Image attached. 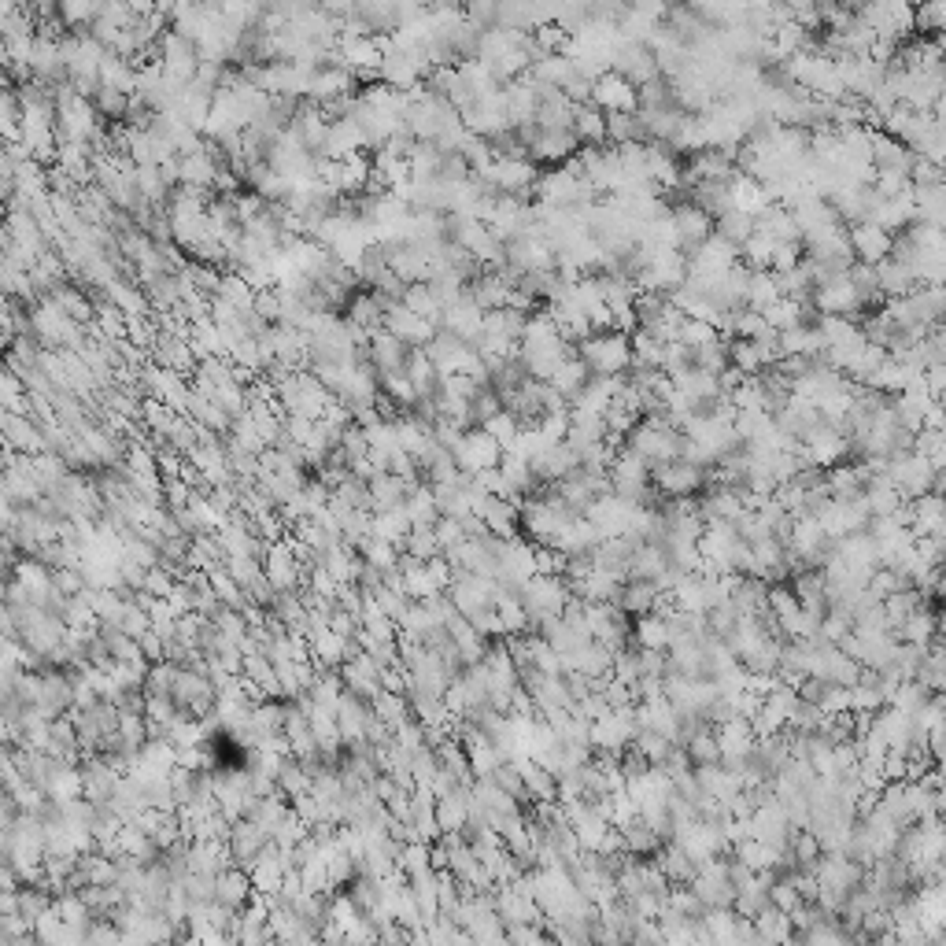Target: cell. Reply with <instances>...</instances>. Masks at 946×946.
Segmentation results:
<instances>
[{
	"label": "cell",
	"instance_id": "cell-1",
	"mask_svg": "<svg viewBox=\"0 0 946 946\" xmlns=\"http://www.w3.org/2000/svg\"><path fill=\"white\" fill-rule=\"evenodd\" d=\"M625 448L632 455H640L655 470V466H666V462H680V455H684V433L669 429L662 414H651V418H640V425L625 437Z\"/></svg>",
	"mask_w": 946,
	"mask_h": 946
},
{
	"label": "cell",
	"instance_id": "cell-2",
	"mask_svg": "<svg viewBox=\"0 0 946 946\" xmlns=\"http://www.w3.org/2000/svg\"><path fill=\"white\" fill-rule=\"evenodd\" d=\"M577 359L588 366L592 377H625L632 370L629 337H621V333H592L584 344H577Z\"/></svg>",
	"mask_w": 946,
	"mask_h": 946
},
{
	"label": "cell",
	"instance_id": "cell-3",
	"mask_svg": "<svg viewBox=\"0 0 946 946\" xmlns=\"http://www.w3.org/2000/svg\"><path fill=\"white\" fill-rule=\"evenodd\" d=\"M499 459H503V448L488 437L485 429H466L459 437V444L451 448V462L459 473H481V470H496Z\"/></svg>",
	"mask_w": 946,
	"mask_h": 946
},
{
	"label": "cell",
	"instance_id": "cell-4",
	"mask_svg": "<svg viewBox=\"0 0 946 946\" xmlns=\"http://www.w3.org/2000/svg\"><path fill=\"white\" fill-rule=\"evenodd\" d=\"M710 470V466H706ZM706 470L703 466H692V462H666V466H655L651 470V485L662 499H680V496H699L706 488Z\"/></svg>",
	"mask_w": 946,
	"mask_h": 946
},
{
	"label": "cell",
	"instance_id": "cell-5",
	"mask_svg": "<svg viewBox=\"0 0 946 946\" xmlns=\"http://www.w3.org/2000/svg\"><path fill=\"white\" fill-rule=\"evenodd\" d=\"M610 71L618 74V78H625L629 85L651 82V78H658L655 52L647 49L643 41H621L618 49H614V56H610Z\"/></svg>",
	"mask_w": 946,
	"mask_h": 946
},
{
	"label": "cell",
	"instance_id": "cell-6",
	"mask_svg": "<svg viewBox=\"0 0 946 946\" xmlns=\"http://www.w3.org/2000/svg\"><path fill=\"white\" fill-rule=\"evenodd\" d=\"M802 455H806V462L817 466V470H832V466L850 459V440L843 437V433H836L832 425L821 422L810 437L802 440Z\"/></svg>",
	"mask_w": 946,
	"mask_h": 946
},
{
	"label": "cell",
	"instance_id": "cell-7",
	"mask_svg": "<svg viewBox=\"0 0 946 946\" xmlns=\"http://www.w3.org/2000/svg\"><path fill=\"white\" fill-rule=\"evenodd\" d=\"M577 137H573V130H536V137L529 141V148H525V159L533 163V167H562L570 156H577Z\"/></svg>",
	"mask_w": 946,
	"mask_h": 946
},
{
	"label": "cell",
	"instance_id": "cell-8",
	"mask_svg": "<svg viewBox=\"0 0 946 946\" xmlns=\"http://www.w3.org/2000/svg\"><path fill=\"white\" fill-rule=\"evenodd\" d=\"M267 847H270V836L263 828H255L252 821H237V825H230V832H226V854H230L233 869H244V873H248Z\"/></svg>",
	"mask_w": 946,
	"mask_h": 946
},
{
	"label": "cell",
	"instance_id": "cell-9",
	"mask_svg": "<svg viewBox=\"0 0 946 946\" xmlns=\"http://www.w3.org/2000/svg\"><path fill=\"white\" fill-rule=\"evenodd\" d=\"M592 108H599L603 115H629L636 111V85H629L614 71L599 74L592 82Z\"/></svg>",
	"mask_w": 946,
	"mask_h": 946
},
{
	"label": "cell",
	"instance_id": "cell-10",
	"mask_svg": "<svg viewBox=\"0 0 946 946\" xmlns=\"http://www.w3.org/2000/svg\"><path fill=\"white\" fill-rule=\"evenodd\" d=\"M847 241H850V252H854V263H865V267H876V263H884L887 255H891V233L880 230V226H873V222H858V226H850L847 230Z\"/></svg>",
	"mask_w": 946,
	"mask_h": 946
},
{
	"label": "cell",
	"instance_id": "cell-11",
	"mask_svg": "<svg viewBox=\"0 0 946 946\" xmlns=\"http://www.w3.org/2000/svg\"><path fill=\"white\" fill-rule=\"evenodd\" d=\"M669 215H673V226H677L680 252H684V259H688V255H692L703 241H710V237H714V219H710V215H703L699 207L680 204V207H673Z\"/></svg>",
	"mask_w": 946,
	"mask_h": 946
},
{
	"label": "cell",
	"instance_id": "cell-12",
	"mask_svg": "<svg viewBox=\"0 0 946 946\" xmlns=\"http://www.w3.org/2000/svg\"><path fill=\"white\" fill-rule=\"evenodd\" d=\"M529 466H533L540 485H558L562 477H570L573 470H581V459H577V451H573L570 444H551V448L540 451Z\"/></svg>",
	"mask_w": 946,
	"mask_h": 946
},
{
	"label": "cell",
	"instance_id": "cell-13",
	"mask_svg": "<svg viewBox=\"0 0 946 946\" xmlns=\"http://www.w3.org/2000/svg\"><path fill=\"white\" fill-rule=\"evenodd\" d=\"M255 898L252 891V880H248V873L244 869H222L219 876H215V906H222L226 913H241L248 902Z\"/></svg>",
	"mask_w": 946,
	"mask_h": 946
},
{
	"label": "cell",
	"instance_id": "cell-14",
	"mask_svg": "<svg viewBox=\"0 0 946 946\" xmlns=\"http://www.w3.org/2000/svg\"><path fill=\"white\" fill-rule=\"evenodd\" d=\"M481 311L462 296L459 304H451V307H444V315H440V329L444 333H451L455 340H462V344H477L481 340Z\"/></svg>",
	"mask_w": 946,
	"mask_h": 946
},
{
	"label": "cell",
	"instance_id": "cell-15",
	"mask_svg": "<svg viewBox=\"0 0 946 946\" xmlns=\"http://www.w3.org/2000/svg\"><path fill=\"white\" fill-rule=\"evenodd\" d=\"M518 769H522V788H525V799L529 806H544V802H558V780L555 773H547L544 765H536L533 758H522L518 762Z\"/></svg>",
	"mask_w": 946,
	"mask_h": 946
},
{
	"label": "cell",
	"instance_id": "cell-16",
	"mask_svg": "<svg viewBox=\"0 0 946 946\" xmlns=\"http://www.w3.org/2000/svg\"><path fill=\"white\" fill-rule=\"evenodd\" d=\"M869 159H873L876 170H898V174H906L913 163V152L902 145V141H895V137L873 130V137H869Z\"/></svg>",
	"mask_w": 946,
	"mask_h": 946
},
{
	"label": "cell",
	"instance_id": "cell-17",
	"mask_svg": "<svg viewBox=\"0 0 946 946\" xmlns=\"http://www.w3.org/2000/svg\"><path fill=\"white\" fill-rule=\"evenodd\" d=\"M658 599V584L651 581H621L618 595H614V607L625 614V618H643L655 610Z\"/></svg>",
	"mask_w": 946,
	"mask_h": 946
},
{
	"label": "cell",
	"instance_id": "cell-18",
	"mask_svg": "<svg viewBox=\"0 0 946 946\" xmlns=\"http://www.w3.org/2000/svg\"><path fill=\"white\" fill-rule=\"evenodd\" d=\"M448 640H451V647H455V655H459L462 669L477 666V662L485 658V651H488V640L477 629H473L466 618L451 621V625H448Z\"/></svg>",
	"mask_w": 946,
	"mask_h": 946
},
{
	"label": "cell",
	"instance_id": "cell-19",
	"mask_svg": "<svg viewBox=\"0 0 946 946\" xmlns=\"http://www.w3.org/2000/svg\"><path fill=\"white\" fill-rule=\"evenodd\" d=\"M910 507H913V529H910L913 540H921V536H943V533H946L943 496L910 499Z\"/></svg>",
	"mask_w": 946,
	"mask_h": 946
},
{
	"label": "cell",
	"instance_id": "cell-20",
	"mask_svg": "<svg viewBox=\"0 0 946 946\" xmlns=\"http://www.w3.org/2000/svg\"><path fill=\"white\" fill-rule=\"evenodd\" d=\"M873 270H876V285H880V296H884V300H902V296H910V292L917 289V278H913L902 263H895L891 255H887L884 263H876Z\"/></svg>",
	"mask_w": 946,
	"mask_h": 946
},
{
	"label": "cell",
	"instance_id": "cell-21",
	"mask_svg": "<svg viewBox=\"0 0 946 946\" xmlns=\"http://www.w3.org/2000/svg\"><path fill=\"white\" fill-rule=\"evenodd\" d=\"M629 643L640 647V651H666L669 647V625L666 618L658 614H643V618H632L629 625Z\"/></svg>",
	"mask_w": 946,
	"mask_h": 946
},
{
	"label": "cell",
	"instance_id": "cell-22",
	"mask_svg": "<svg viewBox=\"0 0 946 946\" xmlns=\"http://www.w3.org/2000/svg\"><path fill=\"white\" fill-rule=\"evenodd\" d=\"M570 130H573V137H577V145H581V148H603V145H607V115H603L599 108H592V104L577 108Z\"/></svg>",
	"mask_w": 946,
	"mask_h": 946
},
{
	"label": "cell",
	"instance_id": "cell-23",
	"mask_svg": "<svg viewBox=\"0 0 946 946\" xmlns=\"http://www.w3.org/2000/svg\"><path fill=\"white\" fill-rule=\"evenodd\" d=\"M669 570L666 562V551L658 544H636V551H632L629 558V581H651L658 584V577Z\"/></svg>",
	"mask_w": 946,
	"mask_h": 946
},
{
	"label": "cell",
	"instance_id": "cell-24",
	"mask_svg": "<svg viewBox=\"0 0 946 946\" xmlns=\"http://www.w3.org/2000/svg\"><path fill=\"white\" fill-rule=\"evenodd\" d=\"M525 329V315L510 311V307H499V311H485L481 318V337H496V340H510L518 344Z\"/></svg>",
	"mask_w": 946,
	"mask_h": 946
},
{
	"label": "cell",
	"instance_id": "cell-25",
	"mask_svg": "<svg viewBox=\"0 0 946 946\" xmlns=\"http://www.w3.org/2000/svg\"><path fill=\"white\" fill-rule=\"evenodd\" d=\"M943 215H946V189L943 185L913 189V222H924V226H939V230H943Z\"/></svg>",
	"mask_w": 946,
	"mask_h": 946
},
{
	"label": "cell",
	"instance_id": "cell-26",
	"mask_svg": "<svg viewBox=\"0 0 946 946\" xmlns=\"http://www.w3.org/2000/svg\"><path fill=\"white\" fill-rule=\"evenodd\" d=\"M588 377H592V374H588V366H584L581 359H566V363H562L555 374H551V381H547V385H551V389H555L558 396L566 400V407H570V403L577 400V392L588 385Z\"/></svg>",
	"mask_w": 946,
	"mask_h": 946
},
{
	"label": "cell",
	"instance_id": "cell-27",
	"mask_svg": "<svg viewBox=\"0 0 946 946\" xmlns=\"http://www.w3.org/2000/svg\"><path fill=\"white\" fill-rule=\"evenodd\" d=\"M688 204L699 207L710 219L725 215L728 207H732L728 204V182H695L692 189H688Z\"/></svg>",
	"mask_w": 946,
	"mask_h": 946
},
{
	"label": "cell",
	"instance_id": "cell-28",
	"mask_svg": "<svg viewBox=\"0 0 946 946\" xmlns=\"http://www.w3.org/2000/svg\"><path fill=\"white\" fill-rule=\"evenodd\" d=\"M747 311H758L762 315L765 307H773L780 300L777 289V274L773 270H751V281H747Z\"/></svg>",
	"mask_w": 946,
	"mask_h": 946
},
{
	"label": "cell",
	"instance_id": "cell-29",
	"mask_svg": "<svg viewBox=\"0 0 946 946\" xmlns=\"http://www.w3.org/2000/svg\"><path fill=\"white\" fill-rule=\"evenodd\" d=\"M754 233V219L747 215V211H736V207H728L725 215H717L714 219V237H721V241H728L732 248H740L747 237Z\"/></svg>",
	"mask_w": 946,
	"mask_h": 946
},
{
	"label": "cell",
	"instance_id": "cell-30",
	"mask_svg": "<svg viewBox=\"0 0 946 946\" xmlns=\"http://www.w3.org/2000/svg\"><path fill=\"white\" fill-rule=\"evenodd\" d=\"M403 510H407V522H411V529H433V525L440 522L437 499H433V488H429V485L418 488V492H414V496L403 503Z\"/></svg>",
	"mask_w": 946,
	"mask_h": 946
},
{
	"label": "cell",
	"instance_id": "cell-31",
	"mask_svg": "<svg viewBox=\"0 0 946 946\" xmlns=\"http://www.w3.org/2000/svg\"><path fill=\"white\" fill-rule=\"evenodd\" d=\"M769 429H773V414H765V411H736V418H732V433H736L740 444L762 440Z\"/></svg>",
	"mask_w": 946,
	"mask_h": 946
},
{
	"label": "cell",
	"instance_id": "cell-32",
	"mask_svg": "<svg viewBox=\"0 0 946 946\" xmlns=\"http://www.w3.org/2000/svg\"><path fill=\"white\" fill-rule=\"evenodd\" d=\"M684 754H688L692 769H703V765H721V751H717L714 728H703V732H695L692 740L684 743Z\"/></svg>",
	"mask_w": 946,
	"mask_h": 946
},
{
	"label": "cell",
	"instance_id": "cell-33",
	"mask_svg": "<svg viewBox=\"0 0 946 946\" xmlns=\"http://www.w3.org/2000/svg\"><path fill=\"white\" fill-rule=\"evenodd\" d=\"M946 30V0L917 4L913 8V37H932Z\"/></svg>",
	"mask_w": 946,
	"mask_h": 946
},
{
	"label": "cell",
	"instance_id": "cell-34",
	"mask_svg": "<svg viewBox=\"0 0 946 946\" xmlns=\"http://www.w3.org/2000/svg\"><path fill=\"white\" fill-rule=\"evenodd\" d=\"M773 237L765 233H751L747 241L740 244V263L747 270H769V259H773Z\"/></svg>",
	"mask_w": 946,
	"mask_h": 946
},
{
	"label": "cell",
	"instance_id": "cell-35",
	"mask_svg": "<svg viewBox=\"0 0 946 946\" xmlns=\"http://www.w3.org/2000/svg\"><path fill=\"white\" fill-rule=\"evenodd\" d=\"M692 366L695 370H703V374H721L728 366V340L717 337L714 344H706V348H695L692 352Z\"/></svg>",
	"mask_w": 946,
	"mask_h": 946
},
{
	"label": "cell",
	"instance_id": "cell-36",
	"mask_svg": "<svg viewBox=\"0 0 946 946\" xmlns=\"http://www.w3.org/2000/svg\"><path fill=\"white\" fill-rule=\"evenodd\" d=\"M728 366H736L743 377H758L765 374L762 363H758V352H754L751 340H728Z\"/></svg>",
	"mask_w": 946,
	"mask_h": 946
},
{
	"label": "cell",
	"instance_id": "cell-37",
	"mask_svg": "<svg viewBox=\"0 0 946 946\" xmlns=\"http://www.w3.org/2000/svg\"><path fill=\"white\" fill-rule=\"evenodd\" d=\"M481 429H485L488 437L496 440L499 448H503V451H510V448H514V440H518V429H522V425L514 422V414L499 411L496 418H488V422L481 425Z\"/></svg>",
	"mask_w": 946,
	"mask_h": 946
},
{
	"label": "cell",
	"instance_id": "cell-38",
	"mask_svg": "<svg viewBox=\"0 0 946 946\" xmlns=\"http://www.w3.org/2000/svg\"><path fill=\"white\" fill-rule=\"evenodd\" d=\"M802 241H780L773 244V259H769V270L773 274H788V270L802 267Z\"/></svg>",
	"mask_w": 946,
	"mask_h": 946
},
{
	"label": "cell",
	"instance_id": "cell-39",
	"mask_svg": "<svg viewBox=\"0 0 946 946\" xmlns=\"http://www.w3.org/2000/svg\"><path fill=\"white\" fill-rule=\"evenodd\" d=\"M499 411H503V403H499V392H496V389H481L477 396H473V403H470L473 429H481V425H485L488 418H496Z\"/></svg>",
	"mask_w": 946,
	"mask_h": 946
},
{
	"label": "cell",
	"instance_id": "cell-40",
	"mask_svg": "<svg viewBox=\"0 0 946 946\" xmlns=\"http://www.w3.org/2000/svg\"><path fill=\"white\" fill-rule=\"evenodd\" d=\"M728 400H732V407H736V411H765V396H762L758 377H747V381H743L740 389L732 392Z\"/></svg>",
	"mask_w": 946,
	"mask_h": 946
},
{
	"label": "cell",
	"instance_id": "cell-41",
	"mask_svg": "<svg viewBox=\"0 0 946 946\" xmlns=\"http://www.w3.org/2000/svg\"><path fill=\"white\" fill-rule=\"evenodd\" d=\"M717 337H721V333H717L714 326H706V322H688V318L680 322V344H684V348H692V352H695V348L714 344Z\"/></svg>",
	"mask_w": 946,
	"mask_h": 946
},
{
	"label": "cell",
	"instance_id": "cell-42",
	"mask_svg": "<svg viewBox=\"0 0 946 946\" xmlns=\"http://www.w3.org/2000/svg\"><path fill=\"white\" fill-rule=\"evenodd\" d=\"M536 429L544 433L547 444H566V437H570V411L544 414V418L536 422Z\"/></svg>",
	"mask_w": 946,
	"mask_h": 946
},
{
	"label": "cell",
	"instance_id": "cell-43",
	"mask_svg": "<svg viewBox=\"0 0 946 946\" xmlns=\"http://www.w3.org/2000/svg\"><path fill=\"white\" fill-rule=\"evenodd\" d=\"M496 8L499 4H488V0H473V4H466L462 8V15L470 19L473 26H481V30H492L496 26Z\"/></svg>",
	"mask_w": 946,
	"mask_h": 946
},
{
	"label": "cell",
	"instance_id": "cell-44",
	"mask_svg": "<svg viewBox=\"0 0 946 946\" xmlns=\"http://www.w3.org/2000/svg\"><path fill=\"white\" fill-rule=\"evenodd\" d=\"M433 536H437L440 551H451L455 544H462V540H466V536H462L459 518H440V522L433 525Z\"/></svg>",
	"mask_w": 946,
	"mask_h": 946
}]
</instances>
